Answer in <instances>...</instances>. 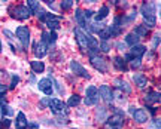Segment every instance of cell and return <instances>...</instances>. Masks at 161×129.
<instances>
[{
    "instance_id": "obj_18",
    "label": "cell",
    "mask_w": 161,
    "mask_h": 129,
    "mask_svg": "<svg viewBox=\"0 0 161 129\" xmlns=\"http://www.w3.org/2000/svg\"><path fill=\"white\" fill-rule=\"evenodd\" d=\"M139 40H140V37H139L134 31H131V33H128L125 36V45L136 46V45H139Z\"/></svg>"
},
{
    "instance_id": "obj_12",
    "label": "cell",
    "mask_w": 161,
    "mask_h": 129,
    "mask_svg": "<svg viewBox=\"0 0 161 129\" xmlns=\"http://www.w3.org/2000/svg\"><path fill=\"white\" fill-rule=\"evenodd\" d=\"M155 9H157V5L154 2H148L142 6V15L143 18H149V17H155Z\"/></svg>"
},
{
    "instance_id": "obj_3",
    "label": "cell",
    "mask_w": 161,
    "mask_h": 129,
    "mask_svg": "<svg viewBox=\"0 0 161 129\" xmlns=\"http://www.w3.org/2000/svg\"><path fill=\"white\" fill-rule=\"evenodd\" d=\"M49 108H51V111L54 113V114H60V116L69 113L67 104H64V102L61 101V100H58V98H52L51 101H49Z\"/></svg>"
},
{
    "instance_id": "obj_27",
    "label": "cell",
    "mask_w": 161,
    "mask_h": 129,
    "mask_svg": "<svg viewBox=\"0 0 161 129\" xmlns=\"http://www.w3.org/2000/svg\"><path fill=\"white\" fill-rule=\"evenodd\" d=\"M80 102V96L78 95V94H75V95H72L69 98V101H67V106H70V107H76L78 104Z\"/></svg>"
},
{
    "instance_id": "obj_30",
    "label": "cell",
    "mask_w": 161,
    "mask_h": 129,
    "mask_svg": "<svg viewBox=\"0 0 161 129\" xmlns=\"http://www.w3.org/2000/svg\"><path fill=\"white\" fill-rule=\"evenodd\" d=\"M76 21L84 27L85 25V18H84V12L80 11V9H76Z\"/></svg>"
},
{
    "instance_id": "obj_26",
    "label": "cell",
    "mask_w": 161,
    "mask_h": 129,
    "mask_svg": "<svg viewBox=\"0 0 161 129\" xmlns=\"http://www.w3.org/2000/svg\"><path fill=\"white\" fill-rule=\"evenodd\" d=\"M25 3H27V8L30 9L31 13H37L39 12V2H36V0H27Z\"/></svg>"
},
{
    "instance_id": "obj_21",
    "label": "cell",
    "mask_w": 161,
    "mask_h": 129,
    "mask_svg": "<svg viewBox=\"0 0 161 129\" xmlns=\"http://www.w3.org/2000/svg\"><path fill=\"white\" fill-rule=\"evenodd\" d=\"M115 85H116V88L119 90H124L125 94H130L131 92V88H130V85L127 83V82H124V80H121V79H116L115 80Z\"/></svg>"
},
{
    "instance_id": "obj_9",
    "label": "cell",
    "mask_w": 161,
    "mask_h": 129,
    "mask_svg": "<svg viewBox=\"0 0 161 129\" xmlns=\"http://www.w3.org/2000/svg\"><path fill=\"white\" fill-rule=\"evenodd\" d=\"M70 68H72V71H73V73L78 74V76H80V77H85V79L91 77V74L86 71V68L84 67V65H80L78 61H72V62H70Z\"/></svg>"
},
{
    "instance_id": "obj_22",
    "label": "cell",
    "mask_w": 161,
    "mask_h": 129,
    "mask_svg": "<svg viewBox=\"0 0 161 129\" xmlns=\"http://www.w3.org/2000/svg\"><path fill=\"white\" fill-rule=\"evenodd\" d=\"M42 39H45L43 40L45 43H55V40H57V33H55V31H51V33H43L42 34Z\"/></svg>"
},
{
    "instance_id": "obj_48",
    "label": "cell",
    "mask_w": 161,
    "mask_h": 129,
    "mask_svg": "<svg viewBox=\"0 0 161 129\" xmlns=\"http://www.w3.org/2000/svg\"><path fill=\"white\" fill-rule=\"evenodd\" d=\"M0 114H2V107H0Z\"/></svg>"
},
{
    "instance_id": "obj_2",
    "label": "cell",
    "mask_w": 161,
    "mask_h": 129,
    "mask_svg": "<svg viewBox=\"0 0 161 129\" xmlns=\"http://www.w3.org/2000/svg\"><path fill=\"white\" fill-rule=\"evenodd\" d=\"M30 15H31V12H30V9L25 5H18L11 8V17L15 18V19L24 21V19L30 18Z\"/></svg>"
},
{
    "instance_id": "obj_24",
    "label": "cell",
    "mask_w": 161,
    "mask_h": 129,
    "mask_svg": "<svg viewBox=\"0 0 161 129\" xmlns=\"http://www.w3.org/2000/svg\"><path fill=\"white\" fill-rule=\"evenodd\" d=\"M108 15H109V8H108V6H102L100 11L97 12V15H96V21H102V19H104Z\"/></svg>"
},
{
    "instance_id": "obj_28",
    "label": "cell",
    "mask_w": 161,
    "mask_h": 129,
    "mask_svg": "<svg viewBox=\"0 0 161 129\" xmlns=\"http://www.w3.org/2000/svg\"><path fill=\"white\" fill-rule=\"evenodd\" d=\"M46 25H48V28H49L51 31H55V30H58V28H60V19L48 21V23H46Z\"/></svg>"
},
{
    "instance_id": "obj_7",
    "label": "cell",
    "mask_w": 161,
    "mask_h": 129,
    "mask_svg": "<svg viewBox=\"0 0 161 129\" xmlns=\"http://www.w3.org/2000/svg\"><path fill=\"white\" fill-rule=\"evenodd\" d=\"M90 61H91L92 67L96 68V70H98L100 73H106V71H108V64H106V61H104L103 56H100V55H91Z\"/></svg>"
},
{
    "instance_id": "obj_20",
    "label": "cell",
    "mask_w": 161,
    "mask_h": 129,
    "mask_svg": "<svg viewBox=\"0 0 161 129\" xmlns=\"http://www.w3.org/2000/svg\"><path fill=\"white\" fill-rule=\"evenodd\" d=\"M160 92H149L145 96V101L148 104H157V102H160Z\"/></svg>"
},
{
    "instance_id": "obj_38",
    "label": "cell",
    "mask_w": 161,
    "mask_h": 129,
    "mask_svg": "<svg viewBox=\"0 0 161 129\" xmlns=\"http://www.w3.org/2000/svg\"><path fill=\"white\" fill-rule=\"evenodd\" d=\"M152 42H154V48H157V46L160 45V33L154 36V40H152Z\"/></svg>"
},
{
    "instance_id": "obj_43",
    "label": "cell",
    "mask_w": 161,
    "mask_h": 129,
    "mask_svg": "<svg viewBox=\"0 0 161 129\" xmlns=\"http://www.w3.org/2000/svg\"><path fill=\"white\" fill-rule=\"evenodd\" d=\"M116 48H118V49H122V51H124V48H125V43H118V45H116Z\"/></svg>"
},
{
    "instance_id": "obj_42",
    "label": "cell",
    "mask_w": 161,
    "mask_h": 129,
    "mask_svg": "<svg viewBox=\"0 0 161 129\" xmlns=\"http://www.w3.org/2000/svg\"><path fill=\"white\" fill-rule=\"evenodd\" d=\"M154 129H160V119L158 120H154V126H152Z\"/></svg>"
},
{
    "instance_id": "obj_5",
    "label": "cell",
    "mask_w": 161,
    "mask_h": 129,
    "mask_svg": "<svg viewBox=\"0 0 161 129\" xmlns=\"http://www.w3.org/2000/svg\"><path fill=\"white\" fill-rule=\"evenodd\" d=\"M84 102H85L86 106H94V104L98 102V89L96 86H88L86 88Z\"/></svg>"
},
{
    "instance_id": "obj_31",
    "label": "cell",
    "mask_w": 161,
    "mask_h": 129,
    "mask_svg": "<svg viewBox=\"0 0 161 129\" xmlns=\"http://www.w3.org/2000/svg\"><path fill=\"white\" fill-rule=\"evenodd\" d=\"M143 19H145V25H146V27H155V23H157V19H155V17L143 18Z\"/></svg>"
},
{
    "instance_id": "obj_11",
    "label": "cell",
    "mask_w": 161,
    "mask_h": 129,
    "mask_svg": "<svg viewBox=\"0 0 161 129\" xmlns=\"http://www.w3.org/2000/svg\"><path fill=\"white\" fill-rule=\"evenodd\" d=\"M37 88H39V90H42L45 95H52V82L51 79H42V80H39V83H37Z\"/></svg>"
},
{
    "instance_id": "obj_10",
    "label": "cell",
    "mask_w": 161,
    "mask_h": 129,
    "mask_svg": "<svg viewBox=\"0 0 161 129\" xmlns=\"http://www.w3.org/2000/svg\"><path fill=\"white\" fill-rule=\"evenodd\" d=\"M98 95L102 96L103 101L108 102V104H110V102L114 101V92H112V89H110L109 86H106V85L98 88Z\"/></svg>"
},
{
    "instance_id": "obj_13",
    "label": "cell",
    "mask_w": 161,
    "mask_h": 129,
    "mask_svg": "<svg viewBox=\"0 0 161 129\" xmlns=\"http://www.w3.org/2000/svg\"><path fill=\"white\" fill-rule=\"evenodd\" d=\"M48 54V43H45L43 40L42 42H37L36 43V46H35V55H36V58H43V56Z\"/></svg>"
},
{
    "instance_id": "obj_47",
    "label": "cell",
    "mask_w": 161,
    "mask_h": 129,
    "mask_svg": "<svg viewBox=\"0 0 161 129\" xmlns=\"http://www.w3.org/2000/svg\"><path fill=\"white\" fill-rule=\"evenodd\" d=\"M0 52H2V40H0Z\"/></svg>"
},
{
    "instance_id": "obj_17",
    "label": "cell",
    "mask_w": 161,
    "mask_h": 129,
    "mask_svg": "<svg viewBox=\"0 0 161 129\" xmlns=\"http://www.w3.org/2000/svg\"><path fill=\"white\" fill-rule=\"evenodd\" d=\"M133 80H134L136 86L140 88V89H143L145 86L148 85V80H146V77H145L143 74H133Z\"/></svg>"
},
{
    "instance_id": "obj_36",
    "label": "cell",
    "mask_w": 161,
    "mask_h": 129,
    "mask_svg": "<svg viewBox=\"0 0 161 129\" xmlns=\"http://www.w3.org/2000/svg\"><path fill=\"white\" fill-rule=\"evenodd\" d=\"M18 82H19V77H18V76H12L11 86H9V88H11V89H14V88H15V86L18 85Z\"/></svg>"
},
{
    "instance_id": "obj_29",
    "label": "cell",
    "mask_w": 161,
    "mask_h": 129,
    "mask_svg": "<svg viewBox=\"0 0 161 129\" xmlns=\"http://www.w3.org/2000/svg\"><path fill=\"white\" fill-rule=\"evenodd\" d=\"M134 33L137 34L139 37H143V36H146V34H148V28L143 27V25H139V27L134 28Z\"/></svg>"
},
{
    "instance_id": "obj_16",
    "label": "cell",
    "mask_w": 161,
    "mask_h": 129,
    "mask_svg": "<svg viewBox=\"0 0 161 129\" xmlns=\"http://www.w3.org/2000/svg\"><path fill=\"white\" fill-rule=\"evenodd\" d=\"M27 125H29V122H27V119H25V116H24V113L19 111L17 114V119H15V126H17V129L27 128Z\"/></svg>"
},
{
    "instance_id": "obj_14",
    "label": "cell",
    "mask_w": 161,
    "mask_h": 129,
    "mask_svg": "<svg viewBox=\"0 0 161 129\" xmlns=\"http://www.w3.org/2000/svg\"><path fill=\"white\" fill-rule=\"evenodd\" d=\"M106 122H108V126H118L119 128L122 122H124V114L122 113H115L114 116L106 119Z\"/></svg>"
},
{
    "instance_id": "obj_23",
    "label": "cell",
    "mask_w": 161,
    "mask_h": 129,
    "mask_svg": "<svg viewBox=\"0 0 161 129\" xmlns=\"http://www.w3.org/2000/svg\"><path fill=\"white\" fill-rule=\"evenodd\" d=\"M106 116H108L106 108H103V107H98L97 111H96V119H97V122H104V120L108 119Z\"/></svg>"
},
{
    "instance_id": "obj_25",
    "label": "cell",
    "mask_w": 161,
    "mask_h": 129,
    "mask_svg": "<svg viewBox=\"0 0 161 129\" xmlns=\"http://www.w3.org/2000/svg\"><path fill=\"white\" fill-rule=\"evenodd\" d=\"M30 65H31V68H33L35 73H42V71L45 70V64L40 62V61H31L30 62Z\"/></svg>"
},
{
    "instance_id": "obj_40",
    "label": "cell",
    "mask_w": 161,
    "mask_h": 129,
    "mask_svg": "<svg viewBox=\"0 0 161 129\" xmlns=\"http://www.w3.org/2000/svg\"><path fill=\"white\" fill-rule=\"evenodd\" d=\"M92 13H94L92 11H85L84 12V18H85V19H90V18L92 17Z\"/></svg>"
},
{
    "instance_id": "obj_1",
    "label": "cell",
    "mask_w": 161,
    "mask_h": 129,
    "mask_svg": "<svg viewBox=\"0 0 161 129\" xmlns=\"http://www.w3.org/2000/svg\"><path fill=\"white\" fill-rule=\"evenodd\" d=\"M75 36H76V42H78V45H79V48L84 52L94 51V49H97V48H98L97 40L94 39L90 33L84 31L82 28H76V30H75Z\"/></svg>"
},
{
    "instance_id": "obj_39",
    "label": "cell",
    "mask_w": 161,
    "mask_h": 129,
    "mask_svg": "<svg viewBox=\"0 0 161 129\" xmlns=\"http://www.w3.org/2000/svg\"><path fill=\"white\" fill-rule=\"evenodd\" d=\"M0 123H2V126H3V128H8V126L11 125V120H9V119H3Z\"/></svg>"
},
{
    "instance_id": "obj_41",
    "label": "cell",
    "mask_w": 161,
    "mask_h": 129,
    "mask_svg": "<svg viewBox=\"0 0 161 129\" xmlns=\"http://www.w3.org/2000/svg\"><path fill=\"white\" fill-rule=\"evenodd\" d=\"M49 101H51V98H43L42 100V106H49Z\"/></svg>"
},
{
    "instance_id": "obj_32",
    "label": "cell",
    "mask_w": 161,
    "mask_h": 129,
    "mask_svg": "<svg viewBox=\"0 0 161 129\" xmlns=\"http://www.w3.org/2000/svg\"><path fill=\"white\" fill-rule=\"evenodd\" d=\"M73 0H64V2H61V9L63 11H67V9H70L72 6H73Z\"/></svg>"
},
{
    "instance_id": "obj_46",
    "label": "cell",
    "mask_w": 161,
    "mask_h": 129,
    "mask_svg": "<svg viewBox=\"0 0 161 129\" xmlns=\"http://www.w3.org/2000/svg\"><path fill=\"white\" fill-rule=\"evenodd\" d=\"M106 129H121V128H118V126H110V128H109V126H108Z\"/></svg>"
},
{
    "instance_id": "obj_4",
    "label": "cell",
    "mask_w": 161,
    "mask_h": 129,
    "mask_svg": "<svg viewBox=\"0 0 161 129\" xmlns=\"http://www.w3.org/2000/svg\"><path fill=\"white\" fill-rule=\"evenodd\" d=\"M122 33V27H118V25H106V27L100 31V37L103 40L106 39H110V37H116V36H119V34Z\"/></svg>"
},
{
    "instance_id": "obj_44",
    "label": "cell",
    "mask_w": 161,
    "mask_h": 129,
    "mask_svg": "<svg viewBox=\"0 0 161 129\" xmlns=\"http://www.w3.org/2000/svg\"><path fill=\"white\" fill-rule=\"evenodd\" d=\"M27 126H29V128H39V125L37 123H29Z\"/></svg>"
},
{
    "instance_id": "obj_33",
    "label": "cell",
    "mask_w": 161,
    "mask_h": 129,
    "mask_svg": "<svg viewBox=\"0 0 161 129\" xmlns=\"http://www.w3.org/2000/svg\"><path fill=\"white\" fill-rule=\"evenodd\" d=\"M110 48H112V46H110L109 43L106 42V40H103V42L100 43V49H102V51H103L104 54H108V52H110Z\"/></svg>"
},
{
    "instance_id": "obj_37",
    "label": "cell",
    "mask_w": 161,
    "mask_h": 129,
    "mask_svg": "<svg viewBox=\"0 0 161 129\" xmlns=\"http://www.w3.org/2000/svg\"><path fill=\"white\" fill-rule=\"evenodd\" d=\"M55 86H57L58 94H60V95H63V94H64V88H63V86H61V83H60L58 80H55Z\"/></svg>"
},
{
    "instance_id": "obj_19",
    "label": "cell",
    "mask_w": 161,
    "mask_h": 129,
    "mask_svg": "<svg viewBox=\"0 0 161 129\" xmlns=\"http://www.w3.org/2000/svg\"><path fill=\"white\" fill-rule=\"evenodd\" d=\"M114 65H115V68H118L119 71H125L127 70L125 59H124L122 56H115V58H114Z\"/></svg>"
},
{
    "instance_id": "obj_35",
    "label": "cell",
    "mask_w": 161,
    "mask_h": 129,
    "mask_svg": "<svg viewBox=\"0 0 161 129\" xmlns=\"http://www.w3.org/2000/svg\"><path fill=\"white\" fill-rule=\"evenodd\" d=\"M140 62H142V58H131L130 59V65L133 68H137V67H140Z\"/></svg>"
},
{
    "instance_id": "obj_15",
    "label": "cell",
    "mask_w": 161,
    "mask_h": 129,
    "mask_svg": "<svg viewBox=\"0 0 161 129\" xmlns=\"http://www.w3.org/2000/svg\"><path fill=\"white\" fill-rule=\"evenodd\" d=\"M133 117H134V120L139 122V123H146L148 119H149V116H148V113L145 111V110H142V108H136V110L133 111Z\"/></svg>"
},
{
    "instance_id": "obj_34",
    "label": "cell",
    "mask_w": 161,
    "mask_h": 129,
    "mask_svg": "<svg viewBox=\"0 0 161 129\" xmlns=\"http://www.w3.org/2000/svg\"><path fill=\"white\" fill-rule=\"evenodd\" d=\"M0 107H2V114H8V116H12V114H14L12 108H11V107L6 106L5 102H3V106H0Z\"/></svg>"
},
{
    "instance_id": "obj_8",
    "label": "cell",
    "mask_w": 161,
    "mask_h": 129,
    "mask_svg": "<svg viewBox=\"0 0 161 129\" xmlns=\"http://www.w3.org/2000/svg\"><path fill=\"white\" fill-rule=\"evenodd\" d=\"M146 52V48L142 45H136V46H131V49L128 51V54L125 55V59H131V58H142L143 54Z\"/></svg>"
},
{
    "instance_id": "obj_45",
    "label": "cell",
    "mask_w": 161,
    "mask_h": 129,
    "mask_svg": "<svg viewBox=\"0 0 161 129\" xmlns=\"http://www.w3.org/2000/svg\"><path fill=\"white\" fill-rule=\"evenodd\" d=\"M5 90H6V88H5V86H2V85H0V94H2V92L5 94Z\"/></svg>"
},
{
    "instance_id": "obj_6",
    "label": "cell",
    "mask_w": 161,
    "mask_h": 129,
    "mask_svg": "<svg viewBox=\"0 0 161 129\" xmlns=\"http://www.w3.org/2000/svg\"><path fill=\"white\" fill-rule=\"evenodd\" d=\"M17 37L19 39V42H21V45H23L24 49H27L29 48V43H30V31L27 27H24V25H19V27L17 28Z\"/></svg>"
}]
</instances>
